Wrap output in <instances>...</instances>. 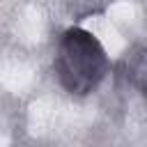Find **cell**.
<instances>
[{
    "label": "cell",
    "instance_id": "6da1fadb",
    "mask_svg": "<svg viewBox=\"0 0 147 147\" xmlns=\"http://www.w3.org/2000/svg\"><path fill=\"white\" fill-rule=\"evenodd\" d=\"M53 69L60 85L69 94L85 96L103 83L110 71V62L106 48L92 32L83 28H69L57 41Z\"/></svg>",
    "mask_w": 147,
    "mask_h": 147
},
{
    "label": "cell",
    "instance_id": "7a4b0ae2",
    "mask_svg": "<svg viewBox=\"0 0 147 147\" xmlns=\"http://www.w3.org/2000/svg\"><path fill=\"white\" fill-rule=\"evenodd\" d=\"M129 80L147 99V48H142L133 55V60L129 64Z\"/></svg>",
    "mask_w": 147,
    "mask_h": 147
}]
</instances>
